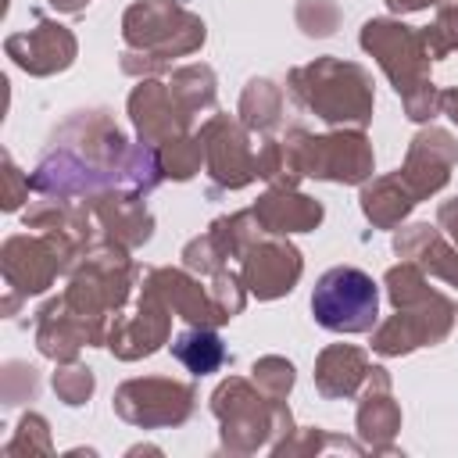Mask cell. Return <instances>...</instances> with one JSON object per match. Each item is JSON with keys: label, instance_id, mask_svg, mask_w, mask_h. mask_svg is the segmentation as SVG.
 <instances>
[{"label": "cell", "instance_id": "cell-1", "mask_svg": "<svg viewBox=\"0 0 458 458\" xmlns=\"http://www.w3.org/2000/svg\"><path fill=\"white\" fill-rule=\"evenodd\" d=\"M311 315L333 333H365L376 326L379 290L361 268H329L311 293Z\"/></svg>", "mask_w": 458, "mask_h": 458}, {"label": "cell", "instance_id": "cell-2", "mask_svg": "<svg viewBox=\"0 0 458 458\" xmlns=\"http://www.w3.org/2000/svg\"><path fill=\"white\" fill-rule=\"evenodd\" d=\"M172 351H175V358H179L190 372H197V376L215 372V369L222 365V358H225L222 340H218L215 333H208V329H186V333L175 340Z\"/></svg>", "mask_w": 458, "mask_h": 458}]
</instances>
